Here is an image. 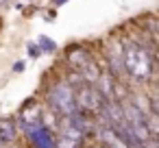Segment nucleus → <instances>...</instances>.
<instances>
[{"mask_svg": "<svg viewBox=\"0 0 159 148\" xmlns=\"http://www.w3.org/2000/svg\"><path fill=\"white\" fill-rule=\"evenodd\" d=\"M18 137H20V131H18L16 120H11V118L0 120V148L16 146L18 144Z\"/></svg>", "mask_w": 159, "mask_h": 148, "instance_id": "39448f33", "label": "nucleus"}, {"mask_svg": "<svg viewBox=\"0 0 159 148\" xmlns=\"http://www.w3.org/2000/svg\"><path fill=\"white\" fill-rule=\"evenodd\" d=\"M16 124L26 148H59L57 131L48 126L44 120L42 122H18L16 120Z\"/></svg>", "mask_w": 159, "mask_h": 148, "instance_id": "f03ea898", "label": "nucleus"}, {"mask_svg": "<svg viewBox=\"0 0 159 148\" xmlns=\"http://www.w3.org/2000/svg\"><path fill=\"white\" fill-rule=\"evenodd\" d=\"M44 20H46L48 24H52V22L57 20V9H50V11L46 13V18H44Z\"/></svg>", "mask_w": 159, "mask_h": 148, "instance_id": "9b49d317", "label": "nucleus"}, {"mask_svg": "<svg viewBox=\"0 0 159 148\" xmlns=\"http://www.w3.org/2000/svg\"><path fill=\"white\" fill-rule=\"evenodd\" d=\"M42 98H44V107L52 111L57 118H66L72 111H76V89L66 78V74L55 76L52 83L44 87Z\"/></svg>", "mask_w": 159, "mask_h": 148, "instance_id": "f257e3e1", "label": "nucleus"}, {"mask_svg": "<svg viewBox=\"0 0 159 148\" xmlns=\"http://www.w3.org/2000/svg\"><path fill=\"white\" fill-rule=\"evenodd\" d=\"M37 44H39V48H42V52H44V55H55V52H59L57 42H55V39H50L48 35H37Z\"/></svg>", "mask_w": 159, "mask_h": 148, "instance_id": "423d86ee", "label": "nucleus"}, {"mask_svg": "<svg viewBox=\"0 0 159 148\" xmlns=\"http://www.w3.org/2000/svg\"><path fill=\"white\" fill-rule=\"evenodd\" d=\"M148 105H150V113L159 118V89L157 87L148 89Z\"/></svg>", "mask_w": 159, "mask_h": 148, "instance_id": "0eeeda50", "label": "nucleus"}, {"mask_svg": "<svg viewBox=\"0 0 159 148\" xmlns=\"http://www.w3.org/2000/svg\"><path fill=\"white\" fill-rule=\"evenodd\" d=\"M129 148H146V146H144V144H137V141H135V144H129Z\"/></svg>", "mask_w": 159, "mask_h": 148, "instance_id": "4468645a", "label": "nucleus"}, {"mask_svg": "<svg viewBox=\"0 0 159 148\" xmlns=\"http://www.w3.org/2000/svg\"><path fill=\"white\" fill-rule=\"evenodd\" d=\"M26 55H29V59H39L44 52H42V48H39L37 42H29L26 44Z\"/></svg>", "mask_w": 159, "mask_h": 148, "instance_id": "6e6552de", "label": "nucleus"}, {"mask_svg": "<svg viewBox=\"0 0 159 148\" xmlns=\"http://www.w3.org/2000/svg\"><path fill=\"white\" fill-rule=\"evenodd\" d=\"M68 0H52V7H63Z\"/></svg>", "mask_w": 159, "mask_h": 148, "instance_id": "f8f14e48", "label": "nucleus"}, {"mask_svg": "<svg viewBox=\"0 0 159 148\" xmlns=\"http://www.w3.org/2000/svg\"><path fill=\"white\" fill-rule=\"evenodd\" d=\"M0 2H7V0H0Z\"/></svg>", "mask_w": 159, "mask_h": 148, "instance_id": "2eb2a0df", "label": "nucleus"}, {"mask_svg": "<svg viewBox=\"0 0 159 148\" xmlns=\"http://www.w3.org/2000/svg\"><path fill=\"white\" fill-rule=\"evenodd\" d=\"M24 70H26V61H24V59H18V61L11 65V72H13V74H22Z\"/></svg>", "mask_w": 159, "mask_h": 148, "instance_id": "1a4fd4ad", "label": "nucleus"}, {"mask_svg": "<svg viewBox=\"0 0 159 148\" xmlns=\"http://www.w3.org/2000/svg\"><path fill=\"white\" fill-rule=\"evenodd\" d=\"M63 61H66V70L81 72L85 65H89L92 61H96V57H94V52H92L85 44L76 42V44H68V46H66Z\"/></svg>", "mask_w": 159, "mask_h": 148, "instance_id": "7ed1b4c3", "label": "nucleus"}, {"mask_svg": "<svg viewBox=\"0 0 159 148\" xmlns=\"http://www.w3.org/2000/svg\"><path fill=\"white\" fill-rule=\"evenodd\" d=\"M155 78H159V59L155 61Z\"/></svg>", "mask_w": 159, "mask_h": 148, "instance_id": "ddd939ff", "label": "nucleus"}, {"mask_svg": "<svg viewBox=\"0 0 159 148\" xmlns=\"http://www.w3.org/2000/svg\"><path fill=\"white\" fill-rule=\"evenodd\" d=\"M150 35H152V37L157 39V44H159V18H157V20L152 22V29H150Z\"/></svg>", "mask_w": 159, "mask_h": 148, "instance_id": "9d476101", "label": "nucleus"}, {"mask_svg": "<svg viewBox=\"0 0 159 148\" xmlns=\"http://www.w3.org/2000/svg\"><path fill=\"white\" fill-rule=\"evenodd\" d=\"M105 98L100 96V92L96 89V85H89V83H83L76 87V109L94 115L100 107H102Z\"/></svg>", "mask_w": 159, "mask_h": 148, "instance_id": "20e7f679", "label": "nucleus"}]
</instances>
